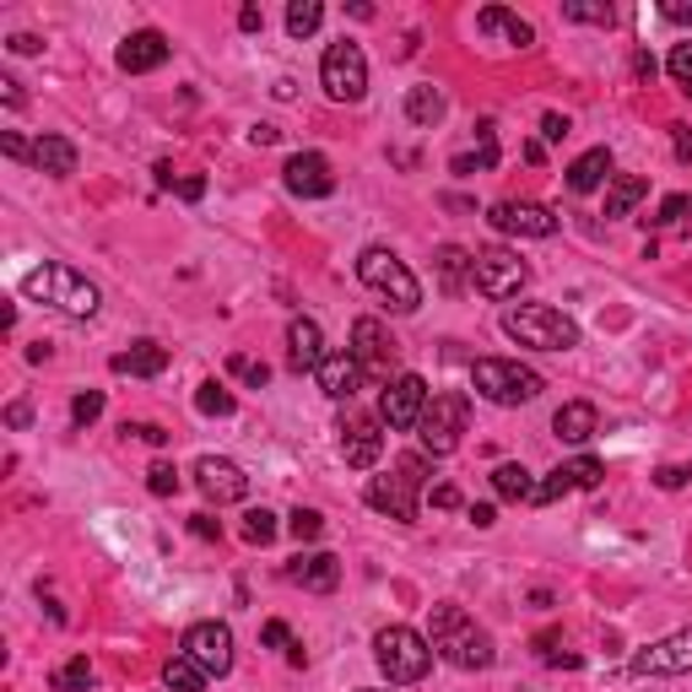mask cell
Returning <instances> with one entry per match:
<instances>
[{"instance_id":"obj_1","label":"cell","mask_w":692,"mask_h":692,"mask_svg":"<svg viewBox=\"0 0 692 692\" xmlns=\"http://www.w3.org/2000/svg\"><path fill=\"white\" fill-rule=\"evenodd\" d=\"M428 644H433V654L449 660L454 671H488L492 660H498L492 633L477 628V616L465 606H454V601L433 606V616H428Z\"/></svg>"},{"instance_id":"obj_2","label":"cell","mask_w":692,"mask_h":692,"mask_svg":"<svg viewBox=\"0 0 692 692\" xmlns=\"http://www.w3.org/2000/svg\"><path fill=\"white\" fill-rule=\"evenodd\" d=\"M22 292L33 298V303H49L54 314H66V320H92L98 314V282H87L77 265H66V260H43L33 265L28 277H22Z\"/></svg>"},{"instance_id":"obj_3","label":"cell","mask_w":692,"mask_h":692,"mask_svg":"<svg viewBox=\"0 0 692 692\" xmlns=\"http://www.w3.org/2000/svg\"><path fill=\"white\" fill-rule=\"evenodd\" d=\"M358 282H363L368 292H379L395 314H417V309H422V282L411 277V265L395 249L368 244L363 254H358Z\"/></svg>"},{"instance_id":"obj_4","label":"cell","mask_w":692,"mask_h":692,"mask_svg":"<svg viewBox=\"0 0 692 692\" xmlns=\"http://www.w3.org/2000/svg\"><path fill=\"white\" fill-rule=\"evenodd\" d=\"M503 335L530 347V352H569V347H579V325L563 309H552V303H514V309H503Z\"/></svg>"},{"instance_id":"obj_5","label":"cell","mask_w":692,"mask_h":692,"mask_svg":"<svg viewBox=\"0 0 692 692\" xmlns=\"http://www.w3.org/2000/svg\"><path fill=\"white\" fill-rule=\"evenodd\" d=\"M471 384H477V395L492 401V407H530V401L546 390V379H541L535 368L514 363V358H477V363H471Z\"/></svg>"},{"instance_id":"obj_6","label":"cell","mask_w":692,"mask_h":692,"mask_svg":"<svg viewBox=\"0 0 692 692\" xmlns=\"http://www.w3.org/2000/svg\"><path fill=\"white\" fill-rule=\"evenodd\" d=\"M422 482H428V454H401L390 477H373V482H368L363 498H368V509H379V514L411 525V520H417V492H422Z\"/></svg>"},{"instance_id":"obj_7","label":"cell","mask_w":692,"mask_h":692,"mask_svg":"<svg viewBox=\"0 0 692 692\" xmlns=\"http://www.w3.org/2000/svg\"><path fill=\"white\" fill-rule=\"evenodd\" d=\"M373 660L390 682H422L433 665V644H428V633H417L407 622H390L373 633Z\"/></svg>"},{"instance_id":"obj_8","label":"cell","mask_w":692,"mask_h":692,"mask_svg":"<svg viewBox=\"0 0 692 692\" xmlns=\"http://www.w3.org/2000/svg\"><path fill=\"white\" fill-rule=\"evenodd\" d=\"M471 428V395L465 390H439L428 411H422V422H417V439H422V454H454L460 449V433Z\"/></svg>"},{"instance_id":"obj_9","label":"cell","mask_w":692,"mask_h":692,"mask_svg":"<svg viewBox=\"0 0 692 692\" xmlns=\"http://www.w3.org/2000/svg\"><path fill=\"white\" fill-rule=\"evenodd\" d=\"M320 87H325L330 103H358L368 92V54L352 39L325 43V54H320Z\"/></svg>"},{"instance_id":"obj_10","label":"cell","mask_w":692,"mask_h":692,"mask_svg":"<svg viewBox=\"0 0 692 692\" xmlns=\"http://www.w3.org/2000/svg\"><path fill=\"white\" fill-rule=\"evenodd\" d=\"M530 282V265L514 254V249L503 244H488L471 254V287L492 298V303H503V298H520V287Z\"/></svg>"},{"instance_id":"obj_11","label":"cell","mask_w":692,"mask_h":692,"mask_svg":"<svg viewBox=\"0 0 692 692\" xmlns=\"http://www.w3.org/2000/svg\"><path fill=\"white\" fill-rule=\"evenodd\" d=\"M428 401H433V390H428L422 373H395V379L384 384V395H379V422H384L390 433H417Z\"/></svg>"},{"instance_id":"obj_12","label":"cell","mask_w":692,"mask_h":692,"mask_svg":"<svg viewBox=\"0 0 692 692\" xmlns=\"http://www.w3.org/2000/svg\"><path fill=\"white\" fill-rule=\"evenodd\" d=\"M347 352L358 358L363 379L390 384V368H395V358H401V341L390 335V325H384V320L363 314V320H352V347H347Z\"/></svg>"},{"instance_id":"obj_13","label":"cell","mask_w":692,"mask_h":692,"mask_svg":"<svg viewBox=\"0 0 692 692\" xmlns=\"http://www.w3.org/2000/svg\"><path fill=\"white\" fill-rule=\"evenodd\" d=\"M688 671H692V628L665 633L644 650H633V660H628V676H688Z\"/></svg>"},{"instance_id":"obj_14","label":"cell","mask_w":692,"mask_h":692,"mask_svg":"<svg viewBox=\"0 0 692 692\" xmlns=\"http://www.w3.org/2000/svg\"><path fill=\"white\" fill-rule=\"evenodd\" d=\"M179 650L190 654L205 676H228L233 671V628L228 622H190Z\"/></svg>"},{"instance_id":"obj_15","label":"cell","mask_w":692,"mask_h":692,"mask_svg":"<svg viewBox=\"0 0 692 692\" xmlns=\"http://www.w3.org/2000/svg\"><path fill=\"white\" fill-rule=\"evenodd\" d=\"M335 433H341V460H347V465H358V471L379 465V454H384V422H379V417L341 411Z\"/></svg>"},{"instance_id":"obj_16","label":"cell","mask_w":692,"mask_h":692,"mask_svg":"<svg viewBox=\"0 0 692 692\" xmlns=\"http://www.w3.org/2000/svg\"><path fill=\"white\" fill-rule=\"evenodd\" d=\"M488 222L514 239H552L558 233V211H546L541 201H498L488 211Z\"/></svg>"},{"instance_id":"obj_17","label":"cell","mask_w":692,"mask_h":692,"mask_svg":"<svg viewBox=\"0 0 692 692\" xmlns=\"http://www.w3.org/2000/svg\"><path fill=\"white\" fill-rule=\"evenodd\" d=\"M195 488L211 498V503H244L249 498V477L239 460H222V454H201L195 460Z\"/></svg>"},{"instance_id":"obj_18","label":"cell","mask_w":692,"mask_h":692,"mask_svg":"<svg viewBox=\"0 0 692 692\" xmlns=\"http://www.w3.org/2000/svg\"><path fill=\"white\" fill-rule=\"evenodd\" d=\"M601 477H606V460H595V454L563 460L558 471H546V482H535V503H558V498H569V492L601 488Z\"/></svg>"},{"instance_id":"obj_19","label":"cell","mask_w":692,"mask_h":692,"mask_svg":"<svg viewBox=\"0 0 692 692\" xmlns=\"http://www.w3.org/2000/svg\"><path fill=\"white\" fill-rule=\"evenodd\" d=\"M282 184L298 201H325L330 190H335V168H330V158H320V152H292L282 168Z\"/></svg>"},{"instance_id":"obj_20","label":"cell","mask_w":692,"mask_h":692,"mask_svg":"<svg viewBox=\"0 0 692 692\" xmlns=\"http://www.w3.org/2000/svg\"><path fill=\"white\" fill-rule=\"evenodd\" d=\"M325 330H320V320H309V314H298L292 325H287V363H292V373H320V363H325Z\"/></svg>"},{"instance_id":"obj_21","label":"cell","mask_w":692,"mask_h":692,"mask_svg":"<svg viewBox=\"0 0 692 692\" xmlns=\"http://www.w3.org/2000/svg\"><path fill=\"white\" fill-rule=\"evenodd\" d=\"M168 54H173V43L158 33V28H141V33H130V39L120 43V71L124 77H147V71H158V66H168Z\"/></svg>"},{"instance_id":"obj_22","label":"cell","mask_w":692,"mask_h":692,"mask_svg":"<svg viewBox=\"0 0 692 692\" xmlns=\"http://www.w3.org/2000/svg\"><path fill=\"white\" fill-rule=\"evenodd\" d=\"M287 579H292L298 590L330 595V590L341 584V558H335V552H298V558L287 563Z\"/></svg>"},{"instance_id":"obj_23","label":"cell","mask_w":692,"mask_h":692,"mask_svg":"<svg viewBox=\"0 0 692 692\" xmlns=\"http://www.w3.org/2000/svg\"><path fill=\"white\" fill-rule=\"evenodd\" d=\"M477 28H482L488 39H503L509 49H530V43H535V28H530L520 11H509V6H482V11H477Z\"/></svg>"},{"instance_id":"obj_24","label":"cell","mask_w":692,"mask_h":692,"mask_svg":"<svg viewBox=\"0 0 692 692\" xmlns=\"http://www.w3.org/2000/svg\"><path fill=\"white\" fill-rule=\"evenodd\" d=\"M314 379H320V390H325L330 401H352V395L363 390V368H358L352 352H330Z\"/></svg>"},{"instance_id":"obj_25","label":"cell","mask_w":692,"mask_h":692,"mask_svg":"<svg viewBox=\"0 0 692 692\" xmlns=\"http://www.w3.org/2000/svg\"><path fill=\"white\" fill-rule=\"evenodd\" d=\"M77 163H82L77 141H66V136H39V141H33V168L49 173V179H71Z\"/></svg>"},{"instance_id":"obj_26","label":"cell","mask_w":692,"mask_h":692,"mask_svg":"<svg viewBox=\"0 0 692 692\" xmlns=\"http://www.w3.org/2000/svg\"><path fill=\"white\" fill-rule=\"evenodd\" d=\"M114 373H130V379H158L168 368V347L163 341H136L130 352H114Z\"/></svg>"},{"instance_id":"obj_27","label":"cell","mask_w":692,"mask_h":692,"mask_svg":"<svg viewBox=\"0 0 692 692\" xmlns=\"http://www.w3.org/2000/svg\"><path fill=\"white\" fill-rule=\"evenodd\" d=\"M595 407L590 401H569V407H558V417H552V433L563 439V444H590L595 439Z\"/></svg>"},{"instance_id":"obj_28","label":"cell","mask_w":692,"mask_h":692,"mask_svg":"<svg viewBox=\"0 0 692 692\" xmlns=\"http://www.w3.org/2000/svg\"><path fill=\"white\" fill-rule=\"evenodd\" d=\"M611 179V152L606 147H590L584 158H573L569 163V190L573 195H590V190H601Z\"/></svg>"},{"instance_id":"obj_29","label":"cell","mask_w":692,"mask_h":692,"mask_svg":"<svg viewBox=\"0 0 692 692\" xmlns=\"http://www.w3.org/2000/svg\"><path fill=\"white\" fill-rule=\"evenodd\" d=\"M650 195V179L644 173H616L606 184V222H622V217H633V205Z\"/></svg>"},{"instance_id":"obj_30","label":"cell","mask_w":692,"mask_h":692,"mask_svg":"<svg viewBox=\"0 0 692 692\" xmlns=\"http://www.w3.org/2000/svg\"><path fill=\"white\" fill-rule=\"evenodd\" d=\"M449 114V98L439 92L433 82H422V87H411L407 92V120L411 124H422V130H433V124Z\"/></svg>"},{"instance_id":"obj_31","label":"cell","mask_w":692,"mask_h":692,"mask_svg":"<svg viewBox=\"0 0 692 692\" xmlns=\"http://www.w3.org/2000/svg\"><path fill=\"white\" fill-rule=\"evenodd\" d=\"M492 492H498L503 503H535V482H530L525 465H514V460L492 471Z\"/></svg>"},{"instance_id":"obj_32","label":"cell","mask_w":692,"mask_h":692,"mask_svg":"<svg viewBox=\"0 0 692 692\" xmlns=\"http://www.w3.org/2000/svg\"><path fill=\"white\" fill-rule=\"evenodd\" d=\"M205 682H211V676H205V671H201V665H195V660H190L184 650H179V654H173V660L163 665V688H168V692H201Z\"/></svg>"},{"instance_id":"obj_33","label":"cell","mask_w":692,"mask_h":692,"mask_svg":"<svg viewBox=\"0 0 692 692\" xmlns=\"http://www.w3.org/2000/svg\"><path fill=\"white\" fill-rule=\"evenodd\" d=\"M433 260H439V282H444L449 292H460V287H465V277H471V254H465L460 244H444L439 254H433Z\"/></svg>"},{"instance_id":"obj_34","label":"cell","mask_w":692,"mask_h":692,"mask_svg":"<svg viewBox=\"0 0 692 692\" xmlns=\"http://www.w3.org/2000/svg\"><path fill=\"white\" fill-rule=\"evenodd\" d=\"M320 22H325V6H320V0H292V6H287V33H292V39H309Z\"/></svg>"},{"instance_id":"obj_35","label":"cell","mask_w":692,"mask_h":692,"mask_svg":"<svg viewBox=\"0 0 692 692\" xmlns=\"http://www.w3.org/2000/svg\"><path fill=\"white\" fill-rule=\"evenodd\" d=\"M195 411H201V417H233V395H228V384H222V379H205L201 390H195Z\"/></svg>"},{"instance_id":"obj_36","label":"cell","mask_w":692,"mask_h":692,"mask_svg":"<svg viewBox=\"0 0 692 692\" xmlns=\"http://www.w3.org/2000/svg\"><path fill=\"white\" fill-rule=\"evenodd\" d=\"M49 682H54V692H87V688H92V665H87V654L66 660V665H60Z\"/></svg>"},{"instance_id":"obj_37","label":"cell","mask_w":692,"mask_h":692,"mask_svg":"<svg viewBox=\"0 0 692 692\" xmlns=\"http://www.w3.org/2000/svg\"><path fill=\"white\" fill-rule=\"evenodd\" d=\"M563 17H569V22H595V28H611V22H616V11H611L606 0H563Z\"/></svg>"},{"instance_id":"obj_38","label":"cell","mask_w":692,"mask_h":692,"mask_svg":"<svg viewBox=\"0 0 692 692\" xmlns=\"http://www.w3.org/2000/svg\"><path fill=\"white\" fill-rule=\"evenodd\" d=\"M277 514H271V509H249L244 514V541L249 546H271V541H277Z\"/></svg>"},{"instance_id":"obj_39","label":"cell","mask_w":692,"mask_h":692,"mask_svg":"<svg viewBox=\"0 0 692 692\" xmlns=\"http://www.w3.org/2000/svg\"><path fill=\"white\" fill-rule=\"evenodd\" d=\"M287 530H292L298 541H320V535H325V514H320V509H292V514H287Z\"/></svg>"},{"instance_id":"obj_40","label":"cell","mask_w":692,"mask_h":692,"mask_svg":"<svg viewBox=\"0 0 692 692\" xmlns=\"http://www.w3.org/2000/svg\"><path fill=\"white\" fill-rule=\"evenodd\" d=\"M147 492H152V498H173V492H179V465L158 460V465L147 471Z\"/></svg>"},{"instance_id":"obj_41","label":"cell","mask_w":692,"mask_h":692,"mask_svg":"<svg viewBox=\"0 0 692 692\" xmlns=\"http://www.w3.org/2000/svg\"><path fill=\"white\" fill-rule=\"evenodd\" d=\"M665 71H671V82H676V87H682V92L692 98V43H676V49H671Z\"/></svg>"},{"instance_id":"obj_42","label":"cell","mask_w":692,"mask_h":692,"mask_svg":"<svg viewBox=\"0 0 692 692\" xmlns=\"http://www.w3.org/2000/svg\"><path fill=\"white\" fill-rule=\"evenodd\" d=\"M98 417H103V390H82V395L71 401V422L87 428V422H98Z\"/></svg>"},{"instance_id":"obj_43","label":"cell","mask_w":692,"mask_h":692,"mask_svg":"<svg viewBox=\"0 0 692 692\" xmlns=\"http://www.w3.org/2000/svg\"><path fill=\"white\" fill-rule=\"evenodd\" d=\"M228 368H233V373H239L244 384H254V390H260V384L271 379V368H265V363H254V358H244V352H233V358H228Z\"/></svg>"},{"instance_id":"obj_44","label":"cell","mask_w":692,"mask_h":692,"mask_svg":"<svg viewBox=\"0 0 692 692\" xmlns=\"http://www.w3.org/2000/svg\"><path fill=\"white\" fill-rule=\"evenodd\" d=\"M260 644H265V650H292V628H287V622H277V616H271V622L260 628Z\"/></svg>"},{"instance_id":"obj_45","label":"cell","mask_w":692,"mask_h":692,"mask_svg":"<svg viewBox=\"0 0 692 692\" xmlns=\"http://www.w3.org/2000/svg\"><path fill=\"white\" fill-rule=\"evenodd\" d=\"M0 152H6L11 163H33V147H28L17 130H6V136H0Z\"/></svg>"},{"instance_id":"obj_46","label":"cell","mask_w":692,"mask_h":692,"mask_svg":"<svg viewBox=\"0 0 692 692\" xmlns=\"http://www.w3.org/2000/svg\"><path fill=\"white\" fill-rule=\"evenodd\" d=\"M688 211H692V195H671V201L660 205V217H654V222H660V228H671V222H682Z\"/></svg>"},{"instance_id":"obj_47","label":"cell","mask_w":692,"mask_h":692,"mask_svg":"<svg viewBox=\"0 0 692 692\" xmlns=\"http://www.w3.org/2000/svg\"><path fill=\"white\" fill-rule=\"evenodd\" d=\"M541 136H546V141H569L573 136L569 114H541Z\"/></svg>"},{"instance_id":"obj_48","label":"cell","mask_w":692,"mask_h":692,"mask_svg":"<svg viewBox=\"0 0 692 692\" xmlns=\"http://www.w3.org/2000/svg\"><path fill=\"white\" fill-rule=\"evenodd\" d=\"M671 147H676V163H692V124H671Z\"/></svg>"},{"instance_id":"obj_49","label":"cell","mask_w":692,"mask_h":692,"mask_svg":"<svg viewBox=\"0 0 692 692\" xmlns=\"http://www.w3.org/2000/svg\"><path fill=\"white\" fill-rule=\"evenodd\" d=\"M688 477H692L688 465H660V471H654V482H660V488H665V492H676V488H682V482H688Z\"/></svg>"},{"instance_id":"obj_50","label":"cell","mask_w":692,"mask_h":692,"mask_svg":"<svg viewBox=\"0 0 692 692\" xmlns=\"http://www.w3.org/2000/svg\"><path fill=\"white\" fill-rule=\"evenodd\" d=\"M190 535H195V541H217V535H222V525H217L211 514H190Z\"/></svg>"},{"instance_id":"obj_51","label":"cell","mask_w":692,"mask_h":692,"mask_svg":"<svg viewBox=\"0 0 692 692\" xmlns=\"http://www.w3.org/2000/svg\"><path fill=\"white\" fill-rule=\"evenodd\" d=\"M124 433H136V439H147V444H158V449L168 444V433H163V428H158V422H136V428L124 422Z\"/></svg>"},{"instance_id":"obj_52","label":"cell","mask_w":692,"mask_h":692,"mask_svg":"<svg viewBox=\"0 0 692 692\" xmlns=\"http://www.w3.org/2000/svg\"><path fill=\"white\" fill-rule=\"evenodd\" d=\"M660 17L665 22H692V0H660Z\"/></svg>"},{"instance_id":"obj_53","label":"cell","mask_w":692,"mask_h":692,"mask_svg":"<svg viewBox=\"0 0 692 692\" xmlns=\"http://www.w3.org/2000/svg\"><path fill=\"white\" fill-rule=\"evenodd\" d=\"M28 422H33V407H28V401H11V407H6V428H28Z\"/></svg>"},{"instance_id":"obj_54","label":"cell","mask_w":692,"mask_h":692,"mask_svg":"<svg viewBox=\"0 0 692 692\" xmlns=\"http://www.w3.org/2000/svg\"><path fill=\"white\" fill-rule=\"evenodd\" d=\"M6 49H11V54H39L43 43L33 39V33H11V39H6Z\"/></svg>"},{"instance_id":"obj_55","label":"cell","mask_w":692,"mask_h":692,"mask_svg":"<svg viewBox=\"0 0 692 692\" xmlns=\"http://www.w3.org/2000/svg\"><path fill=\"white\" fill-rule=\"evenodd\" d=\"M239 28H244V33H260V28H265V11H260V6H244V11H239Z\"/></svg>"},{"instance_id":"obj_56","label":"cell","mask_w":692,"mask_h":692,"mask_svg":"<svg viewBox=\"0 0 692 692\" xmlns=\"http://www.w3.org/2000/svg\"><path fill=\"white\" fill-rule=\"evenodd\" d=\"M179 195H184V201H201V195H205V179H201V173L179 179Z\"/></svg>"},{"instance_id":"obj_57","label":"cell","mask_w":692,"mask_h":692,"mask_svg":"<svg viewBox=\"0 0 692 692\" xmlns=\"http://www.w3.org/2000/svg\"><path fill=\"white\" fill-rule=\"evenodd\" d=\"M471 525H477V530L498 525V514H492V503H471Z\"/></svg>"},{"instance_id":"obj_58","label":"cell","mask_w":692,"mask_h":692,"mask_svg":"<svg viewBox=\"0 0 692 692\" xmlns=\"http://www.w3.org/2000/svg\"><path fill=\"white\" fill-rule=\"evenodd\" d=\"M433 509H460V492L449 488V482L444 488H433Z\"/></svg>"},{"instance_id":"obj_59","label":"cell","mask_w":692,"mask_h":692,"mask_svg":"<svg viewBox=\"0 0 692 692\" xmlns=\"http://www.w3.org/2000/svg\"><path fill=\"white\" fill-rule=\"evenodd\" d=\"M633 71H639V82H650V77H654V60H650V49H639V54H633Z\"/></svg>"},{"instance_id":"obj_60","label":"cell","mask_w":692,"mask_h":692,"mask_svg":"<svg viewBox=\"0 0 692 692\" xmlns=\"http://www.w3.org/2000/svg\"><path fill=\"white\" fill-rule=\"evenodd\" d=\"M249 136H254V147H271V141H277V136H282V130H277V124H254V130H249Z\"/></svg>"},{"instance_id":"obj_61","label":"cell","mask_w":692,"mask_h":692,"mask_svg":"<svg viewBox=\"0 0 692 692\" xmlns=\"http://www.w3.org/2000/svg\"><path fill=\"white\" fill-rule=\"evenodd\" d=\"M0 92H6V109H22V87L11 82V77H6V82H0Z\"/></svg>"}]
</instances>
